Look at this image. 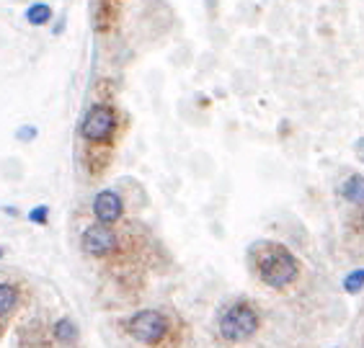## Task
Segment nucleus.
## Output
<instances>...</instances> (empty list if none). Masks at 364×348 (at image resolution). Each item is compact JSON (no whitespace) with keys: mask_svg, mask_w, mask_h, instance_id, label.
<instances>
[{"mask_svg":"<svg viewBox=\"0 0 364 348\" xmlns=\"http://www.w3.org/2000/svg\"><path fill=\"white\" fill-rule=\"evenodd\" d=\"M259 312L248 302H235L220 317V335L230 343H243L259 333Z\"/></svg>","mask_w":364,"mask_h":348,"instance_id":"f03ea898","label":"nucleus"},{"mask_svg":"<svg viewBox=\"0 0 364 348\" xmlns=\"http://www.w3.org/2000/svg\"><path fill=\"white\" fill-rule=\"evenodd\" d=\"M47 217H49V209L47 207H36L28 212V219L34 224H47Z\"/></svg>","mask_w":364,"mask_h":348,"instance_id":"f8f14e48","label":"nucleus"},{"mask_svg":"<svg viewBox=\"0 0 364 348\" xmlns=\"http://www.w3.org/2000/svg\"><path fill=\"white\" fill-rule=\"evenodd\" d=\"M34 137H36V126H31V124L21 126V129L16 132V139H21V142H31Z\"/></svg>","mask_w":364,"mask_h":348,"instance_id":"ddd939ff","label":"nucleus"},{"mask_svg":"<svg viewBox=\"0 0 364 348\" xmlns=\"http://www.w3.org/2000/svg\"><path fill=\"white\" fill-rule=\"evenodd\" d=\"M52 335H55V341H60V343H75L77 325L70 317H63V320H57L55 325H52Z\"/></svg>","mask_w":364,"mask_h":348,"instance_id":"6e6552de","label":"nucleus"},{"mask_svg":"<svg viewBox=\"0 0 364 348\" xmlns=\"http://www.w3.org/2000/svg\"><path fill=\"white\" fill-rule=\"evenodd\" d=\"M49 18H52V8L47 3H34L26 11V21L31 26H44V23H49Z\"/></svg>","mask_w":364,"mask_h":348,"instance_id":"1a4fd4ad","label":"nucleus"},{"mask_svg":"<svg viewBox=\"0 0 364 348\" xmlns=\"http://www.w3.org/2000/svg\"><path fill=\"white\" fill-rule=\"evenodd\" d=\"M93 214H96L98 222L104 224H114L119 222L122 214H124V202L117 191H98L96 199H93Z\"/></svg>","mask_w":364,"mask_h":348,"instance_id":"423d86ee","label":"nucleus"},{"mask_svg":"<svg viewBox=\"0 0 364 348\" xmlns=\"http://www.w3.org/2000/svg\"><path fill=\"white\" fill-rule=\"evenodd\" d=\"M341 196L351 204H364V175H349L341 186Z\"/></svg>","mask_w":364,"mask_h":348,"instance_id":"0eeeda50","label":"nucleus"},{"mask_svg":"<svg viewBox=\"0 0 364 348\" xmlns=\"http://www.w3.org/2000/svg\"><path fill=\"white\" fill-rule=\"evenodd\" d=\"M168 317L158 310H140L127 320V333L132 335L137 343H161L168 335Z\"/></svg>","mask_w":364,"mask_h":348,"instance_id":"7ed1b4c3","label":"nucleus"},{"mask_svg":"<svg viewBox=\"0 0 364 348\" xmlns=\"http://www.w3.org/2000/svg\"><path fill=\"white\" fill-rule=\"evenodd\" d=\"M114 132H117V112H114L112 106H104V104L93 106L91 112L85 114L83 124H80L83 139H88L93 145L112 142Z\"/></svg>","mask_w":364,"mask_h":348,"instance_id":"20e7f679","label":"nucleus"},{"mask_svg":"<svg viewBox=\"0 0 364 348\" xmlns=\"http://www.w3.org/2000/svg\"><path fill=\"white\" fill-rule=\"evenodd\" d=\"M362 230H364V214H362Z\"/></svg>","mask_w":364,"mask_h":348,"instance_id":"4468645a","label":"nucleus"},{"mask_svg":"<svg viewBox=\"0 0 364 348\" xmlns=\"http://www.w3.org/2000/svg\"><path fill=\"white\" fill-rule=\"evenodd\" d=\"M251 261L256 276L272 289H284L300 276V261L282 243H272V240L259 243L251 251Z\"/></svg>","mask_w":364,"mask_h":348,"instance_id":"f257e3e1","label":"nucleus"},{"mask_svg":"<svg viewBox=\"0 0 364 348\" xmlns=\"http://www.w3.org/2000/svg\"><path fill=\"white\" fill-rule=\"evenodd\" d=\"M16 302H18V292H16V286L0 284V317L14 310Z\"/></svg>","mask_w":364,"mask_h":348,"instance_id":"9d476101","label":"nucleus"},{"mask_svg":"<svg viewBox=\"0 0 364 348\" xmlns=\"http://www.w3.org/2000/svg\"><path fill=\"white\" fill-rule=\"evenodd\" d=\"M80 245H83V251L88 253V256L104 258V256H109V253L117 251L119 237H117V232L112 230V224L98 222V224H91V227L83 232Z\"/></svg>","mask_w":364,"mask_h":348,"instance_id":"39448f33","label":"nucleus"},{"mask_svg":"<svg viewBox=\"0 0 364 348\" xmlns=\"http://www.w3.org/2000/svg\"><path fill=\"white\" fill-rule=\"evenodd\" d=\"M362 289H364V268H357V271H351L349 276L343 278V292L359 294Z\"/></svg>","mask_w":364,"mask_h":348,"instance_id":"9b49d317","label":"nucleus"},{"mask_svg":"<svg viewBox=\"0 0 364 348\" xmlns=\"http://www.w3.org/2000/svg\"><path fill=\"white\" fill-rule=\"evenodd\" d=\"M0 258H3V251H0Z\"/></svg>","mask_w":364,"mask_h":348,"instance_id":"2eb2a0df","label":"nucleus"}]
</instances>
